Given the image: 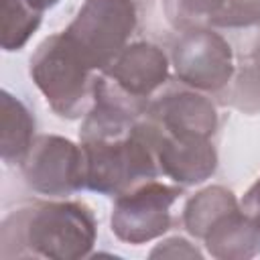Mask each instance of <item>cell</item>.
Segmentation results:
<instances>
[{
    "label": "cell",
    "instance_id": "cell-16",
    "mask_svg": "<svg viewBox=\"0 0 260 260\" xmlns=\"http://www.w3.org/2000/svg\"><path fill=\"white\" fill-rule=\"evenodd\" d=\"M225 91L236 108L244 112L260 110V39L242 59L240 69H236L234 81Z\"/></svg>",
    "mask_w": 260,
    "mask_h": 260
},
{
    "label": "cell",
    "instance_id": "cell-9",
    "mask_svg": "<svg viewBox=\"0 0 260 260\" xmlns=\"http://www.w3.org/2000/svg\"><path fill=\"white\" fill-rule=\"evenodd\" d=\"M146 118L160 130L183 138H211L219 124L215 104L187 85L150 100Z\"/></svg>",
    "mask_w": 260,
    "mask_h": 260
},
{
    "label": "cell",
    "instance_id": "cell-3",
    "mask_svg": "<svg viewBox=\"0 0 260 260\" xmlns=\"http://www.w3.org/2000/svg\"><path fill=\"white\" fill-rule=\"evenodd\" d=\"M28 65L35 85L59 118L75 120L87 114L93 75L63 32L47 37L32 53Z\"/></svg>",
    "mask_w": 260,
    "mask_h": 260
},
{
    "label": "cell",
    "instance_id": "cell-15",
    "mask_svg": "<svg viewBox=\"0 0 260 260\" xmlns=\"http://www.w3.org/2000/svg\"><path fill=\"white\" fill-rule=\"evenodd\" d=\"M39 0H0V43L4 51H20L43 20Z\"/></svg>",
    "mask_w": 260,
    "mask_h": 260
},
{
    "label": "cell",
    "instance_id": "cell-11",
    "mask_svg": "<svg viewBox=\"0 0 260 260\" xmlns=\"http://www.w3.org/2000/svg\"><path fill=\"white\" fill-rule=\"evenodd\" d=\"M102 73L126 93L150 100L169 79V57L160 47L138 41L126 45Z\"/></svg>",
    "mask_w": 260,
    "mask_h": 260
},
{
    "label": "cell",
    "instance_id": "cell-18",
    "mask_svg": "<svg viewBox=\"0 0 260 260\" xmlns=\"http://www.w3.org/2000/svg\"><path fill=\"white\" fill-rule=\"evenodd\" d=\"M242 211L252 219V223L260 230V177L256 179V183L246 191V195L240 201Z\"/></svg>",
    "mask_w": 260,
    "mask_h": 260
},
{
    "label": "cell",
    "instance_id": "cell-10",
    "mask_svg": "<svg viewBox=\"0 0 260 260\" xmlns=\"http://www.w3.org/2000/svg\"><path fill=\"white\" fill-rule=\"evenodd\" d=\"M162 8L177 30L250 28L260 24L258 0H162Z\"/></svg>",
    "mask_w": 260,
    "mask_h": 260
},
{
    "label": "cell",
    "instance_id": "cell-4",
    "mask_svg": "<svg viewBox=\"0 0 260 260\" xmlns=\"http://www.w3.org/2000/svg\"><path fill=\"white\" fill-rule=\"evenodd\" d=\"M136 24L134 0H85L63 35L91 71H104L128 45Z\"/></svg>",
    "mask_w": 260,
    "mask_h": 260
},
{
    "label": "cell",
    "instance_id": "cell-8",
    "mask_svg": "<svg viewBox=\"0 0 260 260\" xmlns=\"http://www.w3.org/2000/svg\"><path fill=\"white\" fill-rule=\"evenodd\" d=\"M144 122L162 175L179 185H197L215 173L217 150L211 138H183L160 130L148 118Z\"/></svg>",
    "mask_w": 260,
    "mask_h": 260
},
{
    "label": "cell",
    "instance_id": "cell-5",
    "mask_svg": "<svg viewBox=\"0 0 260 260\" xmlns=\"http://www.w3.org/2000/svg\"><path fill=\"white\" fill-rule=\"evenodd\" d=\"M171 63L183 85L207 93H223L236 75L234 49L215 28L181 30L171 47Z\"/></svg>",
    "mask_w": 260,
    "mask_h": 260
},
{
    "label": "cell",
    "instance_id": "cell-6",
    "mask_svg": "<svg viewBox=\"0 0 260 260\" xmlns=\"http://www.w3.org/2000/svg\"><path fill=\"white\" fill-rule=\"evenodd\" d=\"M183 195L181 187L146 181L116 197L112 207V234L126 244L150 242L173 225L171 207Z\"/></svg>",
    "mask_w": 260,
    "mask_h": 260
},
{
    "label": "cell",
    "instance_id": "cell-17",
    "mask_svg": "<svg viewBox=\"0 0 260 260\" xmlns=\"http://www.w3.org/2000/svg\"><path fill=\"white\" fill-rule=\"evenodd\" d=\"M203 254L185 238H169L160 242L152 252L150 258H201Z\"/></svg>",
    "mask_w": 260,
    "mask_h": 260
},
{
    "label": "cell",
    "instance_id": "cell-20",
    "mask_svg": "<svg viewBox=\"0 0 260 260\" xmlns=\"http://www.w3.org/2000/svg\"><path fill=\"white\" fill-rule=\"evenodd\" d=\"M258 2H260V0H258Z\"/></svg>",
    "mask_w": 260,
    "mask_h": 260
},
{
    "label": "cell",
    "instance_id": "cell-12",
    "mask_svg": "<svg viewBox=\"0 0 260 260\" xmlns=\"http://www.w3.org/2000/svg\"><path fill=\"white\" fill-rule=\"evenodd\" d=\"M203 242L207 252L219 260H246L260 254V230L240 205L217 217Z\"/></svg>",
    "mask_w": 260,
    "mask_h": 260
},
{
    "label": "cell",
    "instance_id": "cell-13",
    "mask_svg": "<svg viewBox=\"0 0 260 260\" xmlns=\"http://www.w3.org/2000/svg\"><path fill=\"white\" fill-rule=\"evenodd\" d=\"M35 140V118L8 91L0 93V152L6 165L22 162Z\"/></svg>",
    "mask_w": 260,
    "mask_h": 260
},
{
    "label": "cell",
    "instance_id": "cell-14",
    "mask_svg": "<svg viewBox=\"0 0 260 260\" xmlns=\"http://www.w3.org/2000/svg\"><path fill=\"white\" fill-rule=\"evenodd\" d=\"M238 205L240 203L236 195L228 187H221V185L205 187L187 199L183 209V225L189 232V236L203 240L211 223L223 213L236 209Z\"/></svg>",
    "mask_w": 260,
    "mask_h": 260
},
{
    "label": "cell",
    "instance_id": "cell-7",
    "mask_svg": "<svg viewBox=\"0 0 260 260\" xmlns=\"http://www.w3.org/2000/svg\"><path fill=\"white\" fill-rule=\"evenodd\" d=\"M24 183L49 197H67L85 187V156L81 144L57 134H41L32 140L20 162Z\"/></svg>",
    "mask_w": 260,
    "mask_h": 260
},
{
    "label": "cell",
    "instance_id": "cell-1",
    "mask_svg": "<svg viewBox=\"0 0 260 260\" xmlns=\"http://www.w3.org/2000/svg\"><path fill=\"white\" fill-rule=\"evenodd\" d=\"M98 236L91 209L81 201H37L10 211L0 228V256L77 260Z\"/></svg>",
    "mask_w": 260,
    "mask_h": 260
},
{
    "label": "cell",
    "instance_id": "cell-2",
    "mask_svg": "<svg viewBox=\"0 0 260 260\" xmlns=\"http://www.w3.org/2000/svg\"><path fill=\"white\" fill-rule=\"evenodd\" d=\"M85 156V187L102 195H122L132 187L154 181L160 173L146 122L128 132L79 138Z\"/></svg>",
    "mask_w": 260,
    "mask_h": 260
},
{
    "label": "cell",
    "instance_id": "cell-19",
    "mask_svg": "<svg viewBox=\"0 0 260 260\" xmlns=\"http://www.w3.org/2000/svg\"><path fill=\"white\" fill-rule=\"evenodd\" d=\"M39 2H41V6H43V8L47 10V8H51V6H55V4L59 2V0H39Z\"/></svg>",
    "mask_w": 260,
    "mask_h": 260
}]
</instances>
